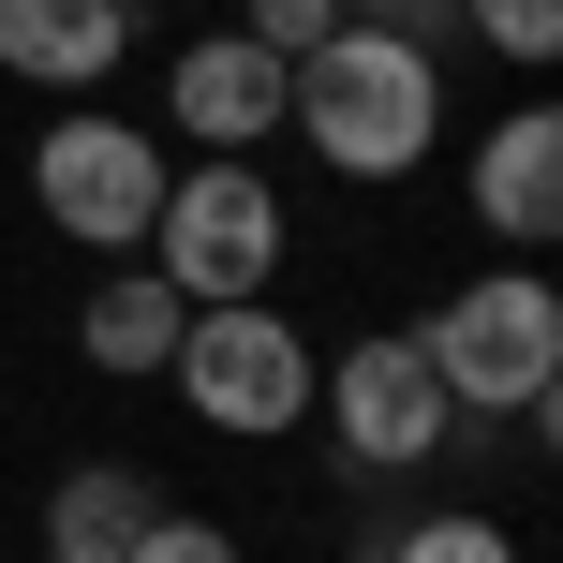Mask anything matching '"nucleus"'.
Instances as JSON below:
<instances>
[{
    "label": "nucleus",
    "mask_w": 563,
    "mask_h": 563,
    "mask_svg": "<svg viewBox=\"0 0 563 563\" xmlns=\"http://www.w3.org/2000/svg\"><path fill=\"white\" fill-rule=\"evenodd\" d=\"M282 119L311 134L327 178H371V194H386V178H416L430 148H445V59L341 15L311 59H282Z\"/></svg>",
    "instance_id": "nucleus-1"
},
{
    "label": "nucleus",
    "mask_w": 563,
    "mask_h": 563,
    "mask_svg": "<svg viewBox=\"0 0 563 563\" xmlns=\"http://www.w3.org/2000/svg\"><path fill=\"white\" fill-rule=\"evenodd\" d=\"M416 356H430V386H445V416H534L549 430V386H563V297H549V267L460 282V297L416 327Z\"/></svg>",
    "instance_id": "nucleus-2"
},
{
    "label": "nucleus",
    "mask_w": 563,
    "mask_h": 563,
    "mask_svg": "<svg viewBox=\"0 0 563 563\" xmlns=\"http://www.w3.org/2000/svg\"><path fill=\"white\" fill-rule=\"evenodd\" d=\"M311 327L282 297H238V311H194V327H178V356H164V386L194 400L208 430H223V445H282V430L311 416Z\"/></svg>",
    "instance_id": "nucleus-3"
},
{
    "label": "nucleus",
    "mask_w": 563,
    "mask_h": 563,
    "mask_svg": "<svg viewBox=\"0 0 563 563\" xmlns=\"http://www.w3.org/2000/svg\"><path fill=\"white\" fill-rule=\"evenodd\" d=\"M30 208H45L75 253H148V223H164V148L134 134V119H104V104H59L45 119V148H30Z\"/></svg>",
    "instance_id": "nucleus-4"
},
{
    "label": "nucleus",
    "mask_w": 563,
    "mask_h": 563,
    "mask_svg": "<svg viewBox=\"0 0 563 563\" xmlns=\"http://www.w3.org/2000/svg\"><path fill=\"white\" fill-rule=\"evenodd\" d=\"M282 194L253 164H208V178H164V223H148V267L178 282V311H238L282 282Z\"/></svg>",
    "instance_id": "nucleus-5"
},
{
    "label": "nucleus",
    "mask_w": 563,
    "mask_h": 563,
    "mask_svg": "<svg viewBox=\"0 0 563 563\" xmlns=\"http://www.w3.org/2000/svg\"><path fill=\"white\" fill-rule=\"evenodd\" d=\"M311 416L341 430V475H416V460H445V386H430V356H416V327H371V341H341L327 371H311Z\"/></svg>",
    "instance_id": "nucleus-6"
},
{
    "label": "nucleus",
    "mask_w": 563,
    "mask_h": 563,
    "mask_svg": "<svg viewBox=\"0 0 563 563\" xmlns=\"http://www.w3.org/2000/svg\"><path fill=\"white\" fill-rule=\"evenodd\" d=\"M475 223L505 238L519 267L563 238V119H549V104H505V119L475 134Z\"/></svg>",
    "instance_id": "nucleus-7"
},
{
    "label": "nucleus",
    "mask_w": 563,
    "mask_h": 563,
    "mask_svg": "<svg viewBox=\"0 0 563 563\" xmlns=\"http://www.w3.org/2000/svg\"><path fill=\"white\" fill-rule=\"evenodd\" d=\"M164 104H178V134H208L223 164H253V134H282V59L253 30H208V45H178Z\"/></svg>",
    "instance_id": "nucleus-8"
},
{
    "label": "nucleus",
    "mask_w": 563,
    "mask_h": 563,
    "mask_svg": "<svg viewBox=\"0 0 563 563\" xmlns=\"http://www.w3.org/2000/svg\"><path fill=\"white\" fill-rule=\"evenodd\" d=\"M134 59V0H0V75L15 89H104Z\"/></svg>",
    "instance_id": "nucleus-9"
},
{
    "label": "nucleus",
    "mask_w": 563,
    "mask_h": 563,
    "mask_svg": "<svg viewBox=\"0 0 563 563\" xmlns=\"http://www.w3.org/2000/svg\"><path fill=\"white\" fill-rule=\"evenodd\" d=\"M178 327H194V311H178V282L148 267V253H119L104 282H89V311H75V356L119 371V386H148V371L178 356Z\"/></svg>",
    "instance_id": "nucleus-10"
},
{
    "label": "nucleus",
    "mask_w": 563,
    "mask_h": 563,
    "mask_svg": "<svg viewBox=\"0 0 563 563\" xmlns=\"http://www.w3.org/2000/svg\"><path fill=\"white\" fill-rule=\"evenodd\" d=\"M148 519H164V489H148L134 460H89V475L45 489V563H134Z\"/></svg>",
    "instance_id": "nucleus-11"
},
{
    "label": "nucleus",
    "mask_w": 563,
    "mask_h": 563,
    "mask_svg": "<svg viewBox=\"0 0 563 563\" xmlns=\"http://www.w3.org/2000/svg\"><path fill=\"white\" fill-rule=\"evenodd\" d=\"M460 30H475L489 59H519V75L563 59V0H460Z\"/></svg>",
    "instance_id": "nucleus-12"
},
{
    "label": "nucleus",
    "mask_w": 563,
    "mask_h": 563,
    "mask_svg": "<svg viewBox=\"0 0 563 563\" xmlns=\"http://www.w3.org/2000/svg\"><path fill=\"white\" fill-rule=\"evenodd\" d=\"M371 563H519V549H505V519H416V534H386Z\"/></svg>",
    "instance_id": "nucleus-13"
},
{
    "label": "nucleus",
    "mask_w": 563,
    "mask_h": 563,
    "mask_svg": "<svg viewBox=\"0 0 563 563\" xmlns=\"http://www.w3.org/2000/svg\"><path fill=\"white\" fill-rule=\"evenodd\" d=\"M238 30H253L267 59H311V45H327V30H341V0H253V15H238Z\"/></svg>",
    "instance_id": "nucleus-14"
},
{
    "label": "nucleus",
    "mask_w": 563,
    "mask_h": 563,
    "mask_svg": "<svg viewBox=\"0 0 563 563\" xmlns=\"http://www.w3.org/2000/svg\"><path fill=\"white\" fill-rule=\"evenodd\" d=\"M134 563H238V534H223V519H194V505H164V519L134 534Z\"/></svg>",
    "instance_id": "nucleus-15"
},
{
    "label": "nucleus",
    "mask_w": 563,
    "mask_h": 563,
    "mask_svg": "<svg viewBox=\"0 0 563 563\" xmlns=\"http://www.w3.org/2000/svg\"><path fill=\"white\" fill-rule=\"evenodd\" d=\"M341 15H356V30H400V45H430V59H445L460 0H341Z\"/></svg>",
    "instance_id": "nucleus-16"
}]
</instances>
